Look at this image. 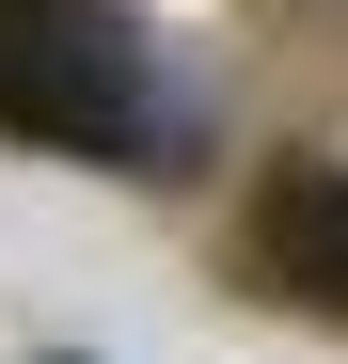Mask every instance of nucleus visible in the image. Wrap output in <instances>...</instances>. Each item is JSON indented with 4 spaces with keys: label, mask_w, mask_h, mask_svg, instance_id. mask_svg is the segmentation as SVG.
Returning <instances> with one entry per match:
<instances>
[{
    "label": "nucleus",
    "mask_w": 348,
    "mask_h": 364,
    "mask_svg": "<svg viewBox=\"0 0 348 364\" xmlns=\"http://www.w3.org/2000/svg\"><path fill=\"white\" fill-rule=\"evenodd\" d=\"M254 254L317 301V317H348V159H269L254 191Z\"/></svg>",
    "instance_id": "2"
},
{
    "label": "nucleus",
    "mask_w": 348,
    "mask_h": 364,
    "mask_svg": "<svg viewBox=\"0 0 348 364\" xmlns=\"http://www.w3.org/2000/svg\"><path fill=\"white\" fill-rule=\"evenodd\" d=\"M158 64L127 0H0V143L32 159H143Z\"/></svg>",
    "instance_id": "1"
}]
</instances>
